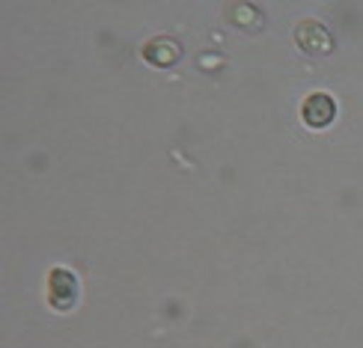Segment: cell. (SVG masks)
Returning <instances> with one entry per match:
<instances>
[{
  "label": "cell",
  "mask_w": 363,
  "mask_h": 348,
  "mask_svg": "<svg viewBox=\"0 0 363 348\" xmlns=\"http://www.w3.org/2000/svg\"><path fill=\"white\" fill-rule=\"evenodd\" d=\"M78 277L69 268H54L48 274V286H45V298L57 313H69L78 304Z\"/></svg>",
  "instance_id": "6da1fadb"
},
{
  "label": "cell",
  "mask_w": 363,
  "mask_h": 348,
  "mask_svg": "<svg viewBox=\"0 0 363 348\" xmlns=\"http://www.w3.org/2000/svg\"><path fill=\"white\" fill-rule=\"evenodd\" d=\"M226 15H230V21L241 30H259L262 27V12L253 4H233V6H226Z\"/></svg>",
  "instance_id": "5b68a950"
},
{
  "label": "cell",
  "mask_w": 363,
  "mask_h": 348,
  "mask_svg": "<svg viewBox=\"0 0 363 348\" xmlns=\"http://www.w3.org/2000/svg\"><path fill=\"white\" fill-rule=\"evenodd\" d=\"M143 60L155 69H173L182 60V45L170 36H155L143 45Z\"/></svg>",
  "instance_id": "277c9868"
},
{
  "label": "cell",
  "mask_w": 363,
  "mask_h": 348,
  "mask_svg": "<svg viewBox=\"0 0 363 348\" xmlns=\"http://www.w3.org/2000/svg\"><path fill=\"white\" fill-rule=\"evenodd\" d=\"M295 42H298V48L310 57H322V54L334 51V39H330L328 27L319 24L315 18H307L295 27Z\"/></svg>",
  "instance_id": "7a4b0ae2"
},
{
  "label": "cell",
  "mask_w": 363,
  "mask_h": 348,
  "mask_svg": "<svg viewBox=\"0 0 363 348\" xmlns=\"http://www.w3.org/2000/svg\"><path fill=\"white\" fill-rule=\"evenodd\" d=\"M334 116H337V101L328 93H310L304 104H301V119L310 128H328L334 123Z\"/></svg>",
  "instance_id": "3957f363"
}]
</instances>
